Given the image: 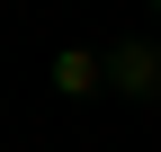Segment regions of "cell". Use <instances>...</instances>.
Wrapping results in <instances>:
<instances>
[{"label": "cell", "instance_id": "7a4b0ae2", "mask_svg": "<svg viewBox=\"0 0 161 152\" xmlns=\"http://www.w3.org/2000/svg\"><path fill=\"white\" fill-rule=\"evenodd\" d=\"M90 90H108V81H98V54L90 45H63V54H54V99H90Z\"/></svg>", "mask_w": 161, "mask_h": 152}, {"label": "cell", "instance_id": "3957f363", "mask_svg": "<svg viewBox=\"0 0 161 152\" xmlns=\"http://www.w3.org/2000/svg\"><path fill=\"white\" fill-rule=\"evenodd\" d=\"M152 9H161V0H152Z\"/></svg>", "mask_w": 161, "mask_h": 152}, {"label": "cell", "instance_id": "6da1fadb", "mask_svg": "<svg viewBox=\"0 0 161 152\" xmlns=\"http://www.w3.org/2000/svg\"><path fill=\"white\" fill-rule=\"evenodd\" d=\"M98 81L125 90V99H161V45L152 36H116V45L98 54Z\"/></svg>", "mask_w": 161, "mask_h": 152}]
</instances>
